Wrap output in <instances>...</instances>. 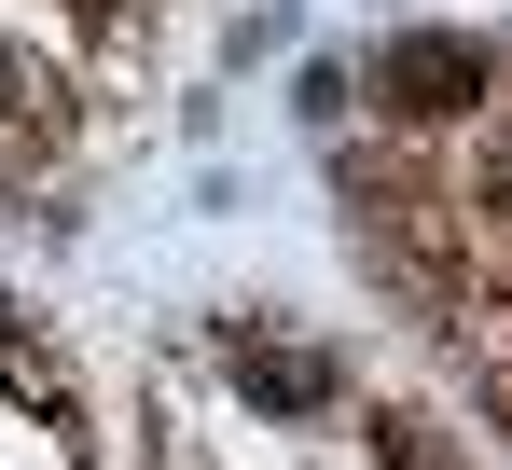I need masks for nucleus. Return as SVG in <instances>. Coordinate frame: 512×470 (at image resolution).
Returning a JSON list of instances; mask_svg holds the SVG:
<instances>
[{"instance_id": "nucleus-1", "label": "nucleus", "mask_w": 512, "mask_h": 470, "mask_svg": "<svg viewBox=\"0 0 512 470\" xmlns=\"http://www.w3.org/2000/svg\"><path fill=\"white\" fill-rule=\"evenodd\" d=\"M374 97H388L402 125H457V111L485 97V42H457V28H402V42L374 56Z\"/></svg>"}, {"instance_id": "nucleus-2", "label": "nucleus", "mask_w": 512, "mask_h": 470, "mask_svg": "<svg viewBox=\"0 0 512 470\" xmlns=\"http://www.w3.org/2000/svg\"><path fill=\"white\" fill-rule=\"evenodd\" d=\"M222 360H236V388L263 415H333V360L319 346H277V332H222Z\"/></svg>"}, {"instance_id": "nucleus-3", "label": "nucleus", "mask_w": 512, "mask_h": 470, "mask_svg": "<svg viewBox=\"0 0 512 470\" xmlns=\"http://www.w3.org/2000/svg\"><path fill=\"white\" fill-rule=\"evenodd\" d=\"M374 470H443V443H429L416 415H374Z\"/></svg>"}, {"instance_id": "nucleus-4", "label": "nucleus", "mask_w": 512, "mask_h": 470, "mask_svg": "<svg viewBox=\"0 0 512 470\" xmlns=\"http://www.w3.org/2000/svg\"><path fill=\"white\" fill-rule=\"evenodd\" d=\"M28 97H42V70H28V56H14V42H0V125H14V111H28Z\"/></svg>"}, {"instance_id": "nucleus-5", "label": "nucleus", "mask_w": 512, "mask_h": 470, "mask_svg": "<svg viewBox=\"0 0 512 470\" xmlns=\"http://www.w3.org/2000/svg\"><path fill=\"white\" fill-rule=\"evenodd\" d=\"M485 208H499V222H512V125H499V139H485Z\"/></svg>"}]
</instances>
